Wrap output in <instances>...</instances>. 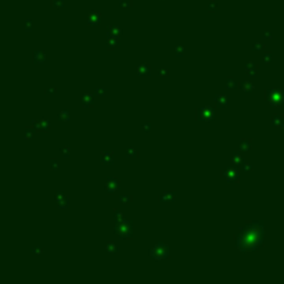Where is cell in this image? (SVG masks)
<instances>
[{
    "label": "cell",
    "instance_id": "cell-43",
    "mask_svg": "<svg viewBox=\"0 0 284 284\" xmlns=\"http://www.w3.org/2000/svg\"><path fill=\"white\" fill-rule=\"evenodd\" d=\"M215 7H216V3H215V1H211V3H209V7H208V10H209V11H213V10H215Z\"/></svg>",
    "mask_w": 284,
    "mask_h": 284
},
{
    "label": "cell",
    "instance_id": "cell-1",
    "mask_svg": "<svg viewBox=\"0 0 284 284\" xmlns=\"http://www.w3.org/2000/svg\"><path fill=\"white\" fill-rule=\"evenodd\" d=\"M236 247L240 252H255L265 243V222L251 221L244 223L236 233Z\"/></svg>",
    "mask_w": 284,
    "mask_h": 284
},
{
    "label": "cell",
    "instance_id": "cell-38",
    "mask_svg": "<svg viewBox=\"0 0 284 284\" xmlns=\"http://www.w3.org/2000/svg\"><path fill=\"white\" fill-rule=\"evenodd\" d=\"M49 164H50V169H51V171H57V169H58V162H57V159L51 158Z\"/></svg>",
    "mask_w": 284,
    "mask_h": 284
},
{
    "label": "cell",
    "instance_id": "cell-11",
    "mask_svg": "<svg viewBox=\"0 0 284 284\" xmlns=\"http://www.w3.org/2000/svg\"><path fill=\"white\" fill-rule=\"evenodd\" d=\"M80 104H82L83 108H90V107H93V105H94V97H93V94H90V93H83V94L80 96Z\"/></svg>",
    "mask_w": 284,
    "mask_h": 284
},
{
    "label": "cell",
    "instance_id": "cell-7",
    "mask_svg": "<svg viewBox=\"0 0 284 284\" xmlns=\"http://www.w3.org/2000/svg\"><path fill=\"white\" fill-rule=\"evenodd\" d=\"M54 200H55V202H57V206L60 209H64V208H68L69 206V197L64 193L63 190H58L55 193Z\"/></svg>",
    "mask_w": 284,
    "mask_h": 284
},
{
    "label": "cell",
    "instance_id": "cell-35",
    "mask_svg": "<svg viewBox=\"0 0 284 284\" xmlns=\"http://www.w3.org/2000/svg\"><path fill=\"white\" fill-rule=\"evenodd\" d=\"M175 54L177 55V57H181V55L184 54V46H176L175 47Z\"/></svg>",
    "mask_w": 284,
    "mask_h": 284
},
{
    "label": "cell",
    "instance_id": "cell-12",
    "mask_svg": "<svg viewBox=\"0 0 284 284\" xmlns=\"http://www.w3.org/2000/svg\"><path fill=\"white\" fill-rule=\"evenodd\" d=\"M175 198H176V191L175 190H168V191H164L159 196V201L161 202H173Z\"/></svg>",
    "mask_w": 284,
    "mask_h": 284
},
{
    "label": "cell",
    "instance_id": "cell-23",
    "mask_svg": "<svg viewBox=\"0 0 284 284\" xmlns=\"http://www.w3.org/2000/svg\"><path fill=\"white\" fill-rule=\"evenodd\" d=\"M105 251L108 254H117L119 251V247L114 241H108L107 244H105Z\"/></svg>",
    "mask_w": 284,
    "mask_h": 284
},
{
    "label": "cell",
    "instance_id": "cell-44",
    "mask_svg": "<svg viewBox=\"0 0 284 284\" xmlns=\"http://www.w3.org/2000/svg\"><path fill=\"white\" fill-rule=\"evenodd\" d=\"M129 4H130L129 1H121V6H122V7H125V8H126Z\"/></svg>",
    "mask_w": 284,
    "mask_h": 284
},
{
    "label": "cell",
    "instance_id": "cell-18",
    "mask_svg": "<svg viewBox=\"0 0 284 284\" xmlns=\"http://www.w3.org/2000/svg\"><path fill=\"white\" fill-rule=\"evenodd\" d=\"M101 164L103 165H112L114 164V154L110 151H105L101 154Z\"/></svg>",
    "mask_w": 284,
    "mask_h": 284
},
{
    "label": "cell",
    "instance_id": "cell-46",
    "mask_svg": "<svg viewBox=\"0 0 284 284\" xmlns=\"http://www.w3.org/2000/svg\"><path fill=\"white\" fill-rule=\"evenodd\" d=\"M265 38H266V39H270V38H272V35H270V33H265Z\"/></svg>",
    "mask_w": 284,
    "mask_h": 284
},
{
    "label": "cell",
    "instance_id": "cell-31",
    "mask_svg": "<svg viewBox=\"0 0 284 284\" xmlns=\"http://www.w3.org/2000/svg\"><path fill=\"white\" fill-rule=\"evenodd\" d=\"M43 247H40V245H38V247H32L31 248V252L33 254V255H42L43 254Z\"/></svg>",
    "mask_w": 284,
    "mask_h": 284
},
{
    "label": "cell",
    "instance_id": "cell-45",
    "mask_svg": "<svg viewBox=\"0 0 284 284\" xmlns=\"http://www.w3.org/2000/svg\"><path fill=\"white\" fill-rule=\"evenodd\" d=\"M53 4H54V6H63V1H61V3H58V1L55 3V1H53Z\"/></svg>",
    "mask_w": 284,
    "mask_h": 284
},
{
    "label": "cell",
    "instance_id": "cell-9",
    "mask_svg": "<svg viewBox=\"0 0 284 284\" xmlns=\"http://www.w3.org/2000/svg\"><path fill=\"white\" fill-rule=\"evenodd\" d=\"M32 125L36 127L38 132H49L50 130V121L46 118H40L38 121H32Z\"/></svg>",
    "mask_w": 284,
    "mask_h": 284
},
{
    "label": "cell",
    "instance_id": "cell-41",
    "mask_svg": "<svg viewBox=\"0 0 284 284\" xmlns=\"http://www.w3.org/2000/svg\"><path fill=\"white\" fill-rule=\"evenodd\" d=\"M263 61L266 64H270V61H272V54H270V53H266V54L263 55Z\"/></svg>",
    "mask_w": 284,
    "mask_h": 284
},
{
    "label": "cell",
    "instance_id": "cell-14",
    "mask_svg": "<svg viewBox=\"0 0 284 284\" xmlns=\"http://www.w3.org/2000/svg\"><path fill=\"white\" fill-rule=\"evenodd\" d=\"M258 71H259V67H258V64L254 63V61H250V63L245 65V72H247L250 76H256V75H258Z\"/></svg>",
    "mask_w": 284,
    "mask_h": 284
},
{
    "label": "cell",
    "instance_id": "cell-17",
    "mask_svg": "<svg viewBox=\"0 0 284 284\" xmlns=\"http://www.w3.org/2000/svg\"><path fill=\"white\" fill-rule=\"evenodd\" d=\"M32 60H33L35 64H43L46 61V54H45V51L36 50V51L33 53V55H32Z\"/></svg>",
    "mask_w": 284,
    "mask_h": 284
},
{
    "label": "cell",
    "instance_id": "cell-21",
    "mask_svg": "<svg viewBox=\"0 0 284 284\" xmlns=\"http://www.w3.org/2000/svg\"><path fill=\"white\" fill-rule=\"evenodd\" d=\"M57 118L61 122H68V121H71V112L68 110H60L57 114Z\"/></svg>",
    "mask_w": 284,
    "mask_h": 284
},
{
    "label": "cell",
    "instance_id": "cell-16",
    "mask_svg": "<svg viewBox=\"0 0 284 284\" xmlns=\"http://www.w3.org/2000/svg\"><path fill=\"white\" fill-rule=\"evenodd\" d=\"M215 104H216V107H219V108H225V107H227L229 100H227V97L225 94H216L215 96Z\"/></svg>",
    "mask_w": 284,
    "mask_h": 284
},
{
    "label": "cell",
    "instance_id": "cell-36",
    "mask_svg": "<svg viewBox=\"0 0 284 284\" xmlns=\"http://www.w3.org/2000/svg\"><path fill=\"white\" fill-rule=\"evenodd\" d=\"M94 93L97 96H105L107 94V89H105V87H96Z\"/></svg>",
    "mask_w": 284,
    "mask_h": 284
},
{
    "label": "cell",
    "instance_id": "cell-4",
    "mask_svg": "<svg viewBox=\"0 0 284 284\" xmlns=\"http://www.w3.org/2000/svg\"><path fill=\"white\" fill-rule=\"evenodd\" d=\"M132 229H133L132 222H129L125 219V221L115 223L114 233H115V236L119 237L121 240H123V238H129V237L132 236Z\"/></svg>",
    "mask_w": 284,
    "mask_h": 284
},
{
    "label": "cell",
    "instance_id": "cell-15",
    "mask_svg": "<svg viewBox=\"0 0 284 284\" xmlns=\"http://www.w3.org/2000/svg\"><path fill=\"white\" fill-rule=\"evenodd\" d=\"M136 71H137V75H139V76H150L151 75V67L148 64L143 63L137 67Z\"/></svg>",
    "mask_w": 284,
    "mask_h": 284
},
{
    "label": "cell",
    "instance_id": "cell-3",
    "mask_svg": "<svg viewBox=\"0 0 284 284\" xmlns=\"http://www.w3.org/2000/svg\"><path fill=\"white\" fill-rule=\"evenodd\" d=\"M265 98L272 107H277V105H281L284 103V90H276V89H272L269 87L265 92Z\"/></svg>",
    "mask_w": 284,
    "mask_h": 284
},
{
    "label": "cell",
    "instance_id": "cell-8",
    "mask_svg": "<svg viewBox=\"0 0 284 284\" xmlns=\"http://www.w3.org/2000/svg\"><path fill=\"white\" fill-rule=\"evenodd\" d=\"M119 184H121V181H119L118 177L110 176V177H107V180H105L104 189H105L107 193H115V191L119 189Z\"/></svg>",
    "mask_w": 284,
    "mask_h": 284
},
{
    "label": "cell",
    "instance_id": "cell-28",
    "mask_svg": "<svg viewBox=\"0 0 284 284\" xmlns=\"http://www.w3.org/2000/svg\"><path fill=\"white\" fill-rule=\"evenodd\" d=\"M35 130H36V127L33 126H28V127H25L24 129V136H25V139H29V137H32L33 134H35Z\"/></svg>",
    "mask_w": 284,
    "mask_h": 284
},
{
    "label": "cell",
    "instance_id": "cell-10",
    "mask_svg": "<svg viewBox=\"0 0 284 284\" xmlns=\"http://www.w3.org/2000/svg\"><path fill=\"white\" fill-rule=\"evenodd\" d=\"M122 33H123V31L119 25H108L107 26V36L108 38H121Z\"/></svg>",
    "mask_w": 284,
    "mask_h": 284
},
{
    "label": "cell",
    "instance_id": "cell-30",
    "mask_svg": "<svg viewBox=\"0 0 284 284\" xmlns=\"http://www.w3.org/2000/svg\"><path fill=\"white\" fill-rule=\"evenodd\" d=\"M61 154H63L64 158H69V155H71V147L69 146H63L61 147Z\"/></svg>",
    "mask_w": 284,
    "mask_h": 284
},
{
    "label": "cell",
    "instance_id": "cell-34",
    "mask_svg": "<svg viewBox=\"0 0 284 284\" xmlns=\"http://www.w3.org/2000/svg\"><path fill=\"white\" fill-rule=\"evenodd\" d=\"M130 201H132L130 196H121L119 197V202L121 204H130Z\"/></svg>",
    "mask_w": 284,
    "mask_h": 284
},
{
    "label": "cell",
    "instance_id": "cell-22",
    "mask_svg": "<svg viewBox=\"0 0 284 284\" xmlns=\"http://www.w3.org/2000/svg\"><path fill=\"white\" fill-rule=\"evenodd\" d=\"M231 162H233V165L234 166H241L245 162V159L240 152H236V154H233V155H231Z\"/></svg>",
    "mask_w": 284,
    "mask_h": 284
},
{
    "label": "cell",
    "instance_id": "cell-25",
    "mask_svg": "<svg viewBox=\"0 0 284 284\" xmlns=\"http://www.w3.org/2000/svg\"><path fill=\"white\" fill-rule=\"evenodd\" d=\"M226 87L227 89H237V87H240V85H238V82H237L236 79L227 78L226 79Z\"/></svg>",
    "mask_w": 284,
    "mask_h": 284
},
{
    "label": "cell",
    "instance_id": "cell-24",
    "mask_svg": "<svg viewBox=\"0 0 284 284\" xmlns=\"http://www.w3.org/2000/svg\"><path fill=\"white\" fill-rule=\"evenodd\" d=\"M119 45V38H108V40H107V49L108 50H112V49H115L117 46Z\"/></svg>",
    "mask_w": 284,
    "mask_h": 284
},
{
    "label": "cell",
    "instance_id": "cell-5",
    "mask_svg": "<svg viewBox=\"0 0 284 284\" xmlns=\"http://www.w3.org/2000/svg\"><path fill=\"white\" fill-rule=\"evenodd\" d=\"M196 117H197V121H201V122H211L215 117V111H213L212 107L209 105H204V107H200L196 111Z\"/></svg>",
    "mask_w": 284,
    "mask_h": 284
},
{
    "label": "cell",
    "instance_id": "cell-19",
    "mask_svg": "<svg viewBox=\"0 0 284 284\" xmlns=\"http://www.w3.org/2000/svg\"><path fill=\"white\" fill-rule=\"evenodd\" d=\"M240 89L243 92H245V93H252L254 90H255V85H254L251 80H244V82L240 83Z\"/></svg>",
    "mask_w": 284,
    "mask_h": 284
},
{
    "label": "cell",
    "instance_id": "cell-37",
    "mask_svg": "<svg viewBox=\"0 0 284 284\" xmlns=\"http://www.w3.org/2000/svg\"><path fill=\"white\" fill-rule=\"evenodd\" d=\"M240 168H241V169H243L244 172H251V171H252V168H254V166L251 165L250 162H244V164H243V165L240 166Z\"/></svg>",
    "mask_w": 284,
    "mask_h": 284
},
{
    "label": "cell",
    "instance_id": "cell-29",
    "mask_svg": "<svg viewBox=\"0 0 284 284\" xmlns=\"http://www.w3.org/2000/svg\"><path fill=\"white\" fill-rule=\"evenodd\" d=\"M126 157L127 158H137V150L134 147H127L126 148Z\"/></svg>",
    "mask_w": 284,
    "mask_h": 284
},
{
    "label": "cell",
    "instance_id": "cell-27",
    "mask_svg": "<svg viewBox=\"0 0 284 284\" xmlns=\"http://www.w3.org/2000/svg\"><path fill=\"white\" fill-rule=\"evenodd\" d=\"M114 221H115V223L125 221V215L121 212L119 209H114Z\"/></svg>",
    "mask_w": 284,
    "mask_h": 284
},
{
    "label": "cell",
    "instance_id": "cell-32",
    "mask_svg": "<svg viewBox=\"0 0 284 284\" xmlns=\"http://www.w3.org/2000/svg\"><path fill=\"white\" fill-rule=\"evenodd\" d=\"M157 75L158 76H168V75H169V69H168V68H164V67H161V68H158Z\"/></svg>",
    "mask_w": 284,
    "mask_h": 284
},
{
    "label": "cell",
    "instance_id": "cell-42",
    "mask_svg": "<svg viewBox=\"0 0 284 284\" xmlns=\"http://www.w3.org/2000/svg\"><path fill=\"white\" fill-rule=\"evenodd\" d=\"M53 93H57V89L55 87H47L46 89V94H53Z\"/></svg>",
    "mask_w": 284,
    "mask_h": 284
},
{
    "label": "cell",
    "instance_id": "cell-33",
    "mask_svg": "<svg viewBox=\"0 0 284 284\" xmlns=\"http://www.w3.org/2000/svg\"><path fill=\"white\" fill-rule=\"evenodd\" d=\"M24 29L26 32H31L32 29H33V22H32L31 20H26L24 22Z\"/></svg>",
    "mask_w": 284,
    "mask_h": 284
},
{
    "label": "cell",
    "instance_id": "cell-26",
    "mask_svg": "<svg viewBox=\"0 0 284 284\" xmlns=\"http://www.w3.org/2000/svg\"><path fill=\"white\" fill-rule=\"evenodd\" d=\"M272 125L276 127H280L283 125V117L281 115H275L273 118H272Z\"/></svg>",
    "mask_w": 284,
    "mask_h": 284
},
{
    "label": "cell",
    "instance_id": "cell-2",
    "mask_svg": "<svg viewBox=\"0 0 284 284\" xmlns=\"http://www.w3.org/2000/svg\"><path fill=\"white\" fill-rule=\"evenodd\" d=\"M150 258L154 260H164L166 258H169L171 255V247L166 244V243H157L155 245H152L150 248Z\"/></svg>",
    "mask_w": 284,
    "mask_h": 284
},
{
    "label": "cell",
    "instance_id": "cell-20",
    "mask_svg": "<svg viewBox=\"0 0 284 284\" xmlns=\"http://www.w3.org/2000/svg\"><path fill=\"white\" fill-rule=\"evenodd\" d=\"M251 147H252V140L251 139H243V140H240V144H238V148L240 151H247L251 150Z\"/></svg>",
    "mask_w": 284,
    "mask_h": 284
},
{
    "label": "cell",
    "instance_id": "cell-39",
    "mask_svg": "<svg viewBox=\"0 0 284 284\" xmlns=\"http://www.w3.org/2000/svg\"><path fill=\"white\" fill-rule=\"evenodd\" d=\"M142 127L144 129V132H146V133H150L151 132V122H144V123L142 125Z\"/></svg>",
    "mask_w": 284,
    "mask_h": 284
},
{
    "label": "cell",
    "instance_id": "cell-40",
    "mask_svg": "<svg viewBox=\"0 0 284 284\" xmlns=\"http://www.w3.org/2000/svg\"><path fill=\"white\" fill-rule=\"evenodd\" d=\"M252 50H254V51H260V50H263V45H262L260 42H256V43L254 45Z\"/></svg>",
    "mask_w": 284,
    "mask_h": 284
},
{
    "label": "cell",
    "instance_id": "cell-6",
    "mask_svg": "<svg viewBox=\"0 0 284 284\" xmlns=\"http://www.w3.org/2000/svg\"><path fill=\"white\" fill-rule=\"evenodd\" d=\"M222 177L227 183H236L240 179V171L237 166H227L222 171Z\"/></svg>",
    "mask_w": 284,
    "mask_h": 284
},
{
    "label": "cell",
    "instance_id": "cell-13",
    "mask_svg": "<svg viewBox=\"0 0 284 284\" xmlns=\"http://www.w3.org/2000/svg\"><path fill=\"white\" fill-rule=\"evenodd\" d=\"M100 22H101V14L100 13L93 11V13L89 14V17H87V24L90 25V26H96V25H98Z\"/></svg>",
    "mask_w": 284,
    "mask_h": 284
}]
</instances>
